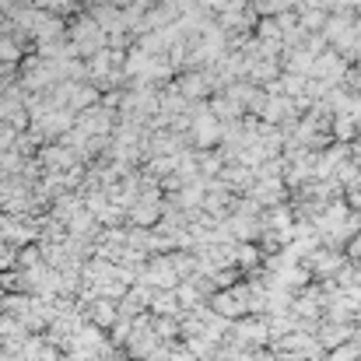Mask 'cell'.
<instances>
[{"mask_svg": "<svg viewBox=\"0 0 361 361\" xmlns=\"http://www.w3.org/2000/svg\"><path fill=\"white\" fill-rule=\"evenodd\" d=\"M348 334H351V330H344L341 323H334V326H326V330H323V337H319V341H323V344H341Z\"/></svg>", "mask_w": 361, "mask_h": 361, "instance_id": "cell-2", "label": "cell"}, {"mask_svg": "<svg viewBox=\"0 0 361 361\" xmlns=\"http://www.w3.org/2000/svg\"><path fill=\"white\" fill-rule=\"evenodd\" d=\"M235 337H239V341H252V344H256V341L263 344V341H267V326H263V323H239V326H235Z\"/></svg>", "mask_w": 361, "mask_h": 361, "instance_id": "cell-1", "label": "cell"}, {"mask_svg": "<svg viewBox=\"0 0 361 361\" xmlns=\"http://www.w3.org/2000/svg\"><path fill=\"white\" fill-rule=\"evenodd\" d=\"M351 252H355V256H361V239H358V245H355V249H351Z\"/></svg>", "mask_w": 361, "mask_h": 361, "instance_id": "cell-4", "label": "cell"}, {"mask_svg": "<svg viewBox=\"0 0 361 361\" xmlns=\"http://www.w3.org/2000/svg\"><path fill=\"white\" fill-rule=\"evenodd\" d=\"M0 204H7V186L0 183Z\"/></svg>", "mask_w": 361, "mask_h": 361, "instance_id": "cell-3", "label": "cell"}]
</instances>
